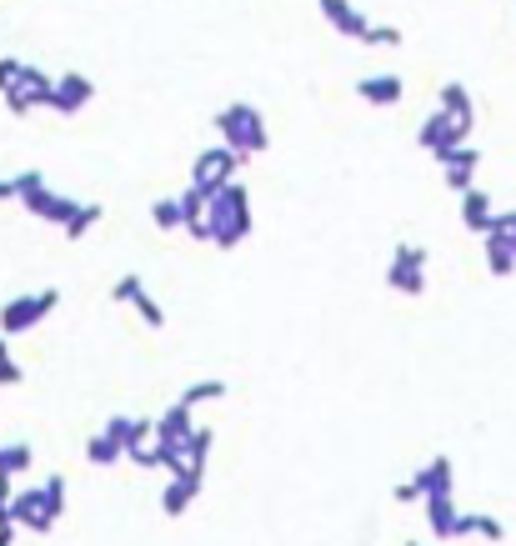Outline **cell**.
I'll return each mask as SVG.
<instances>
[{
	"instance_id": "9c48e42d",
	"label": "cell",
	"mask_w": 516,
	"mask_h": 546,
	"mask_svg": "<svg viewBox=\"0 0 516 546\" xmlns=\"http://www.w3.org/2000/svg\"><path fill=\"white\" fill-rule=\"evenodd\" d=\"M231 166H236V156H231V151H211V156H201L196 181H201V186H211V181H216L221 171H231Z\"/></svg>"
},
{
	"instance_id": "9a60e30c",
	"label": "cell",
	"mask_w": 516,
	"mask_h": 546,
	"mask_svg": "<svg viewBox=\"0 0 516 546\" xmlns=\"http://www.w3.org/2000/svg\"><path fill=\"white\" fill-rule=\"evenodd\" d=\"M116 301H141V281H136V276H126V281L116 286Z\"/></svg>"
},
{
	"instance_id": "7c38bea8",
	"label": "cell",
	"mask_w": 516,
	"mask_h": 546,
	"mask_svg": "<svg viewBox=\"0 0 516 546\" xmlns=\"http://www.w3.org/2000/svg\"><path fill=\"white\" fill-rule=\"evenodd\" d=\"M361 96H371V101H396L401 86H396V76H381V81H361Z\"/></svg>"
},
{
	"instance_id": "5b68a950",
	"label": "cell",
	"mask_w": 516,
	"mask_h": 546,
	"mask_svg": "<svg viewBox=\"0 0 516 546\" xmlns=\"http://www.w3.org/2000/svg\"><path fill=\"white\" fill-rule=\"evenodd\" d=\"M416 481H421L426 496H451V461H446V456H431V461L416 471Z\"/></svg>"
},
{
	"instance_id": "30bf717a",
	"label": "cell",
	"mask_w": 516,
	"mask_h": 546,
	"mask_svg": "<svg viewBox=\"0 0 516 546\" xmlns=\"http://www.w3.org/2000/svg\"><path fill=\"white\" fill-rule=\"evenodd\" d=\"M441 161H451L446 181H451V186H466V181H471V166H476V151H446Z\"/></svg>"
},
{
	"instance_id": "8992f818",
	"label": "cell",
	"mask_w": 516,
	"mask_h": 546,
	"mask_svg": "<svg viewBox=\"0 0 516 546\" xmlns=\"http://www.w3.org/2000/svg\"><path fill=\"white\" fill-rule=\"evenodd\" d=\"M456 536H486V541H506V526H501L496 516H481V511H471V516H461Z\"/></svg>"
},
{
	"instance_id": "277c9868",
	"label": "cell",
	"mask_w": 516,
	"mask_h": 546,
	"mask_svg": "<svg viewBox=\"0 0 516 546\" xmlns=\"http://www.w3.org/2000/svg\"><path fill=\"white\" fill-rule=\"evenodd\" d=\"M426 521H431V536H456L461 511L451 506V496H426Z\"/></svg>"
},
{
	"instance_id": "4fadbf2b",
	"label": "cell",
	"mask_w": 516,
	"mask_h": 546,
	"mask_svg": "<svg viewBox=\"0 0 516 546\" xmlns=\"http://www.w3.org/2000/svg\"><path fill=\"white\" fill-rule=\"evenodd\" d=\"M461 216H466V226H476V231H481V226H486V196H476V191H471V196H466V206H461Z\"/></svg>"
},
{
	"instance_id": "3957f363",
	"label": "cell",
	"mask_w": 516,
	"mask_h": 546,
	"mask_svg": "<svg viewBox=\"0 0 516 546\" xmlns=\"http://www.w3.org/2000/svg\"><path fill=\"white\" fill-rule=\"evenodd\" d=\"M56 306V291H46V296H31V301H11L6 311H0V331H26L36 316H46Z\"/></svg>"
},
{
	"instance_id": "2e32d148",
	"label": "cell",
	"mask_w": 516,
	"mask_h": 546,
	"mask_svg": "<svg viewBox=\"0 0 516 546\" xmlns=\"http://www.w3.org/2000/svg\"><path fill=\"white\" fill-rule=\"evenodd\" d=\"M16 541V526H0V546H11Z\"/></svg>"
},
{
	"instance_id": "ac0fdd59",
	"label": "cell",
	"mask_w": 516,
	"mask_h": 546,
	"mask_svg": "<svg viewBox=\"0 0 516 546\" xmlns=\"http://www.w3.org/2000/svg\"><path fill=\"white\" fill-rule=\"evenodd\" d=\"M0 451H6V446H0Z\"/></svg>"
},
{
	"instance_id": "ba28073f",
	"label": "cell",
	"mask_w": 516,
	"mask_h": 546,
	"mask_svg": "<svg viewBox=\"0 0 516 546\" xmlns=\"http://www.w3.org/2000/svg\"><path fill=\"white\" fill-rule=\"evenodd\" d=\"M21 471H31V446L26 441H11L6 451H0V476H21Z\"/></svg>"
},
{
	"instance_id": "7a4b0ae2",
	"label": "cell",
	"mask_w": 516,
	"mask_h": 546,
	"mask_svg": "<svg viewBox=\"0 0 516 546\" xmlns=\"http://www.w3.org/2000/svg\"><path fill=\"white\" fill-rule=\"evenodd\" d=\"M196 491H201V471H181V476H171L166 491H161V511H166V516H186V506L196 501Z\"/></svg>"
},
{
	"instance_id": "e0dca14e",
	"label": "cell",
	"mask_w": 516,
	"mask_h": 546,
	"mask_svg": "<svg viewBox=\"0 0 516 546\" xmlns=\"http://www.w3.org/2000/svg\"><path fill=\"white\" fill-rule=\"evenodd\" d=\"M406 546H426V541H406Z\"/></svg>"
},
{
	"instance_id": "8fae6325",
	"label": "cell",
	"mask_w": 516,
	"mask_h": 546,
	"mask_svg": "<svg viewBox=\"0 0 516 546\" xmlns=\"http://www.w3.org/2000/svg\"><path fill=\"white\" fill-rule=\"evenodd\" d=\"M216 396H226V381H196V386L181 396V406H186V411H196L201 401H216Z\"/></svg>"
},
{
	"instance_id": "52a82bcc",
	"label": "cell",
	"mask_w": 516,
	"mask_h": 546,
	"mask_svg": "<svg viewBox=\"0 0 516 546\" xmlns=\"http://www.w3.org/2000/svg\"><path fill=\"white\" fill-rule=\"evenodd\" d=\"M121 456H126V451H121V446H116V441H111L106 431L86 441V461H91V466H116Z\"/></svg>"
},
{
	"instance_id": "5bb4252c",
	"label": "cell",
	"mask_w": 516,
	"mask_h": 546,
	"mask_svg": "<svg viewBox=\"0 0 516 546\" xmlns=\"http://www.w3.org/2000/svg\"><path fill=\"white\" fill-rule=\"evenodd\" d=\"M391 496H396L401 506H406V501H426V491H421V481H416V476H411V481H401V486H396Z\"/></svg>"
},
{
	"instance_id": "6da1fadb",
	"label": "cell",
	"mask_w": 516,
	"mask_h": 546,
	"mask_svg": "<svg viewBox=\"0 0 516 546\" xmlns=\"http://www.w3.org/2000/svg\"><path fill=\"white\" fill-rule=\"evenodd\" d=\"M66 511V476H46V486H31V491H16L11 501V526H26V531H51Z\"/></svg>"
}]
</instances>
